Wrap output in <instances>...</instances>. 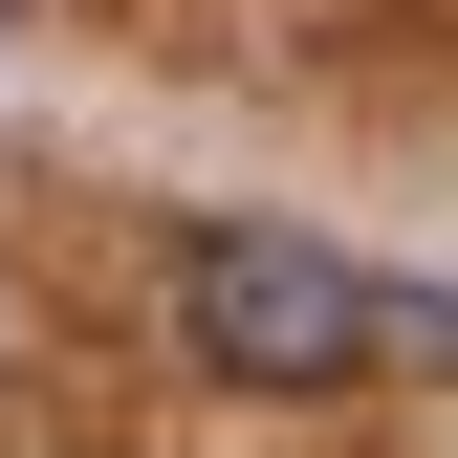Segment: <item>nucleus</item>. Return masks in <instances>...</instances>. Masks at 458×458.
<instances>
[{
	"label": "nucleus",
	"mask_w": 458,
	"mask_h": 458,
	"mask_svg": "<svg viewBox=\"0 0 458 458\" xmlns=\"http://www.w3.org/2000/svg\"><path fill=\"white\" fill-rule=\"evenodd\" d=\"M350 371H458V306H437V284H371V327H350Z\"/></svg>",
	"instance_id": "nucleus-2"
},
{
	"label": "nucleus",
	"mask_w": 458,
	"mask_h": 458,
	"mask_svg": "<svg viewBox=\"0 0 458 458\" xmlns=\"http://www.w3.org/2000/svg\"><path fill=\"white\" fill-rule=\"evenodd\" d=\"M350 327H371V284L327 241H284V218H197V241H175V350L218 393H327Z\"/></svg>",
	"instance_id": "nucleus-1"
}]
</instances>
